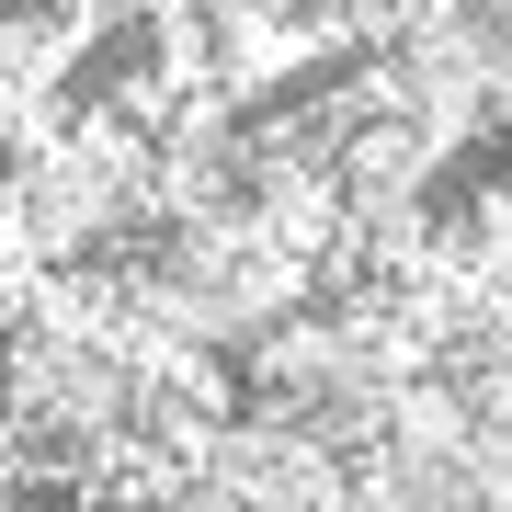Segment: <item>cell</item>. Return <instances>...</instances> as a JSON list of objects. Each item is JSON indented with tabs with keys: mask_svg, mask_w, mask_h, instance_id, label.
<instances>
[{
	"mask_svg": "<svg viewBox=\"0 0 512 512\" xmlns=\"http://www.w3.org/2000/svg\"><path fill=\"white\" fill-rule=\"evenodd\" d=\"M114 296H126V319L148 342L205 353V365H251L319 296V251H296L262 217H194V228H148L137 262L114 274Z\"/></svg>",
	"mask_w": 512,
	"mask_h": 512,
	"instance_id": "cell-1",
	"label": "cell"
},
{
	"mask_svg": "<svg viewBox=\"0 0 512 512\" xmlns=\"http://www.w3.org/2000/svg\"><path fill=\"white\" fill-rule=\"evenodd\" d=\"M0 205H12L23 251H35L46 274L103 262V251H137V239L160 228V137H148L126 103L57 114L46 137H23L12 194H0Z\"/></svg>",
	"mask_w": 512,
	"mask_h": 512,
	"instance_id": "cell-2",
	"label": "cell"
}]
</instances>
